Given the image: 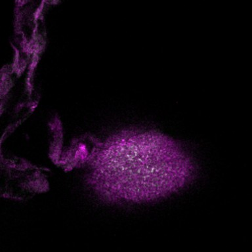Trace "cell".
I'll use <instances>...</instances> for the list:
<instances>
[{
	"mask_svg": "<svg viewBox=\"0 0 252 252\" xmlns=\"http://www.w3.org/2000/svg\"><path fill=\"white\" fill-rule=\"evenodd\" d=\"M88 182L110 203L152 202L182 190L196 174L193 159L172 137L126 130L100 143L90 158Z\"/></svg>",
	"mask_w": 252,
	"mask_h": 252,
	"instance_id": "obj_1",
	"label": "cell"
}]
</instances>
